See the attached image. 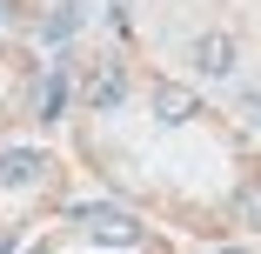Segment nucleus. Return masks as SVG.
<instances>
[{
    "label": "nucleus",
    "mask_w": 261,
    "mask_h": 254,
    "mask_svg": "<svg viewBox=\"0 0 261 254\" xmlns=\"http://www.w3.org/2000/svg\"><path fill=\"white\" fill-rule=\"evenodd\" d=\"M74 34H81V7H74V0H61V7L40 20V40H47V47H61V40H74Z\"/></svg>",
    "instance_id": "nucleus-7"
},
{
    "label": "nucleus",
    "mask_w": 261,
    "mask_h": 254,
    "mask_svg": "<svg viewBox=\"0 0 261 254\" xmlns=\"http://www.w3.org/2000/svg\"><path fill=\"white\" fill-rule=\"evenodd\" d=\"M81 94H87V107H94V114H114L121 100H127V74H121V61H100V67L87 74Z\"/></svg>",
    "instance_id": "nucleus-2"
},
{
    "label": "nucleus",
    "mask_w": 261,
    "mask_h": 254,
    "mask_svg": "<svg viewBox=\"0 0 261 254\" xmlns=\"http://www.w3.org/2000/svg\"><path fill=\"white\" fill-rule=\"evenodd\" d=\"M147 107H154V121H161V127H181V121L201 114V107H194V94L174 87V80H154V87H147Z\"/></svg>",
    "instance_id": "nucleus-3"
},
{
    "label": "nucleus",
    "mask_w": 261,
    "mask_h": 254,
    "mask_svg": "<svg viewBox=\"0 0 261 254\" xmlns=\"http://www.w3.org/2000/svg\"><path fill=\"white\" fill-rule=\"evenodd\" d=\"M40 181H47V154H34V147L0 154V187H40Z\"/></svg>",
    "instance_id": "nucleus-5"
},
{
    "label": "nucleus",
    "mask_w": 261,
    "mask_h": 254,
    "mask_svg": "<svg viewBox=\"0 0 261 254\" xmlns=\"http://www.w3.org/2000/svg\"><path fill=\"white\" fill-rule=\"evenodd\" d=\"M241 114H248V121L261 127V87H241Z\"/></svg>",
    "instance_id": "nucleus-8"
},
{
    "label": "nucleus",
    "mask_w": 261,
    "mask_h": 254,
    "mask_svg": "<svg viewBox=\"0 0 261 254\" xmlns=\"http://www.w3.org/2000/svg\"><path fill=\"white\" fill-rule=\"evenodd\" d=\"M215 254H248V247H215Z\"/></svg>",
    "instance_id": "nucleus-9"
},
{
    "label": "nucleus",
    "mask_w": 261,
    "mask_h": 254,
    "mask_svg": "<svg viewBox=\"0 0 261 254\" xmlns=\"http://www.w3.org/2000/svg\"><path fill=\"white\" fill-rule=\"evenodd\" d=\"M27 254H54V247H27Z\"/></svg>",
    "instance_id": "nucleus-10"
},
{
    "label": "nucleus",
    "mask_w": 261,
    "mask_h": 254,
    "mask_svg": "<svg viewBox=\"0 0 261 254\" xmlns=\"http://www.w3.org/2000/svg\"><path fill=\"white\" fill-rule=\"evenodd\" d=\"M234 54H241V47H234V34H221V27L194 40V67H201V74H215V80L234 74Z\"/></svg>",
    "instance_id": "nucleus-4"
},
{
    "label": "nucleus",
    "mask_w": 261,
    "mask_h": 254,
    "mask_svg": "<svg viewBox=\"0 0 261 254\" xmlns=\"http://www.w3.org/2000/svg\"><path fill=\"white\" fill-rule=\"evenodd\" d=\"M61 107H67V74L47 67V80L34 87V114H40V121H61Z\"/></svg>",
    "instance_id": "nucleus-6"
},
{
    "label": "nucleus",
    "mask_w": 261,
    "mask_h": 254,
    "mask_svg": "<svg viewBox=\"0 0 261 254\" xmlns=\"http://www.w3.org/2000/svg\"><path fill=\"white\" fill-rule=\"evenodd\" d=\"M81 228H87L94 241H114V247H134V241H141V221H134L127 208H81Z\"/></svg>",
    "instance_id": "nucleus-1"
}]
</instances>
